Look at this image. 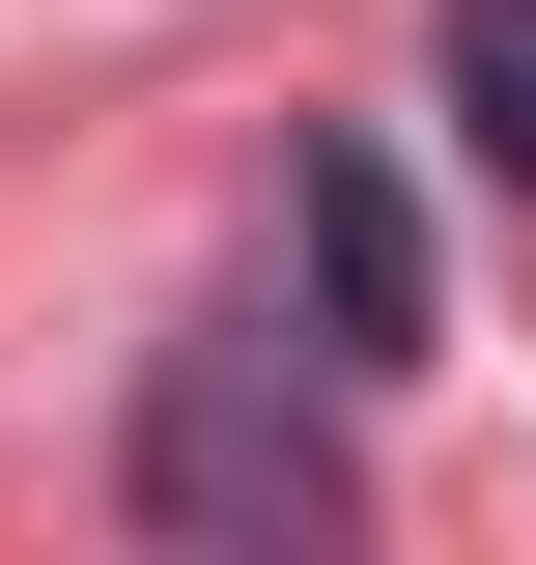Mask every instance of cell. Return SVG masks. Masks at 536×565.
Here are the masks:
<instances>
[{
  "mask_svg": "<svg viewBox=\"0 0 536 565\" xmlns=\"http://www.w3.org/2000/svg\"><path fill=\"white\" fill-rule=\"evenodd\" d=\"M452 141L536 199V0H452Z\"/></svg>",
  "mask_w": 536,
  "mask_h": 565,
  "instance_id": "cell-3",
  "label": "cell"
},
{
  "mask_svg": "<svg viewBox=\"0 0 536 565\" xmlns=\"http://www.w3.org/2000/svg\"><path fill=\"white\" fill-rule=\"evenodd\" d=\"M339 509H367V452H339V396L311 367L255 340V311H226V340H170V396H141V537H339Z\"/></svg>",
  "mask_w": 536,
  "mask_h": 565,
  "instance_id": "cell-1",
  "label": "cell"
},
{
  "mask_svg": "<svg viewBox=\"0 0 536 565\" xmlns=\"http://www.w3.org/2000/svg\"><path fill=\"white\" fill-rule=\"evenodd\" d=\"M282 226H311V367L367 396V367H424V226H396V170L367 141H311L282 170Z\"/></svg>",
  "mask_w": 536,
  "mask_h": 565,
  "instance_id": "cell-2",
  "label": "cell"
}]
</instances>
